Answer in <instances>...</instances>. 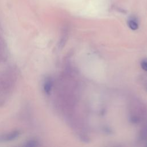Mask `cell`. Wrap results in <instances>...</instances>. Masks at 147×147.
<instances>
[{
  "label": "cell",
  "instance_id": "cell-3",
  "mask_svg": "<svg viewBox=\"0 0 147 147\" xmlns=\"http://www.w3.org/2000/svg\"><path fill=\"white\" fill-rule=\"evenodd\" d=\"M141 66L142 68L144 70L147 71V60H146V59L144 60L141 62Z\"/></svg>",
  "mask_w": 147,
  "mask_h": 147
},
{
  "label": "cell",
  "instance_id": "cell-2",
  "mask_svg": "<svg viewBox=\"0 0 147 147\" xmlns=\"http://www.w3.org/2000/svg\"><path fill=\"white\" fill-rule=\"evenodd\" d=\"M128 24L129 27L131 30H133V31L137 30L138 28V24H137L136 22H135V21H133V20H129Z\"/></svg>",
  "mask_w": 147,
  "mask_h": 147
},
{
  "label": "cell",
  "instance_id": "cell-1",
  "mask_svg": "<svg viewBox=\"0 0 147 147\" xmlns=\"http://www.w3.org/2000/svg\"><path fill=\"white\" fill-rule=\"evenodd\" d=\"M52 83L50 80H48L47 81H46L44 86V89L45 92L47 94H50L52 89Z\"/></svg>",
  "mask_w": 147,
  "mask_h": 147
}]
</instances>
